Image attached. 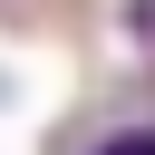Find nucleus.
I'll return each mask as SVG.
<instances>
[{"label":"nucleus","mask_w":155,"mask_h":155,"mask_svg":"<svg viewBox=\"0 0 155 155\" xmlns=\"http://www.w3.org/2000/svg\"><path fill=\"white\" fill-rule=\"evenodd\" d=\"M97 155H155V126H107Z\"/></svg>","instance_id":"nucleus-1"}]
</instances>
